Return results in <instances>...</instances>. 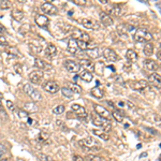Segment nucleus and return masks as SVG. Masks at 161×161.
<instances>
[{
    "label": "nucleus",
    "instance_id": "7c9ffc66",
    "mask_svg": "<svg viewBox=\"0 0 161 161\" xmlns=\"http://www.w3.org/2000/svg\"><path fill=\"white\" fill-rule=\"evenodd\" d=\"M80 78L83 80H85V82H87V83H89V82H92V72H88V71H84L80 73Z\"/></svg>",
    "mask_w": 161,
    "mask_h": 161
},
{
    "label": "nucleus",
    "instance_id": "864d4df0",
    "mask_svg": "<svg viewBox=\"0 0 161 161\" xmlns=\"http://www.w3.org/2000/svg\"><path fill=\"white\" fill-rule=\"evenodd\" d=\"M78 80V76L76 75V76H74V80Z\"/></svg>",
    "mask_w": 161,
    "mask_h": 161
},
{
    "label": "nucleus",
    "instance_id": "c9c22d12",
    "mask_svg": "<svg viewBox=\"0 0 161 161\" xmlns=\"http://www.w3.org/2000/svg\"><path fill=\"white\" fill-rule=\"evenodd\" d=\"M86 160L88 161H102V158H101L100 156H97V155H87L86 156Z\"/></svg>",
    "mask_w": 161,
    "mask_h": 161
},
{
    "label": "nucleus",
    "instance_id": "9b49d317",
    "mask_svg": "<svg viewBox=\"0 0 161 161\" xmlns=\"http://www.w3.org/2000/svg\"><path fill=\"white\" fill-rule=\"evenodd\" d=\"M42 78H43V71H40V70H36L29 74V80L33 84L40 83Z\"/></svg>",
    "mask_w": 161,
    "mask_h": 161
},
{
    "label": "nucleus",
    "instance_id": "a18cd8bd",
    "mask_svg": "<svg viewBox=\"0 0 161 161\" xmlns=\"http://www.w3.org/2000/svg\"><path fill=\"white\" fill-rule=\"evenodd\" d=\"M7 107H8V109H9L10 111H14V110H15V105H14V103L11 102L10 100L7 101Z\"/></svg>",
    "mask_w": 161,
    "mask_h": 161
},
{
    "label": "nucleus",
    "instance_id": "412c9836",
    "mask_svg": "<svg viewBox=\"0 0 161 161\" xmlns=\"http://www.w3.org/2000/svg\"><path fill=\"white\" fill-rule=\"evenodd\" d=\"M29 48H30L31 52L35 53V54H39V53H41V51H42L41 44L37 41H31L30 43H29Z\"/></svg>",
    "mask_w": 161,
    "mask_h": 161
},
{
    "label": "nucleus",
    "instance_id": "f3484780",
    "mask_svg": "<svg viewBox=\"0 0 161 161\" xmlns=\"http://www.w3.org/2000/svg\"><path fill=\"white\" fill-rule=\"evenodd\" d=\"M105 13H107V14L111 13L112 15H114V16H120L122 14V8L118 5H113L110 9L107 10Z\"/></svg>",
    "mask_w": 161,
    "mask_h": 161
},
{
    "label": "nucleus",
    "instance_id": "39448f33",
    "mask_svg": "<svg viewBox=\"0 0 161 161\" xmlns=\"http://www.w3.org/2000/svg\"><path fill=\"white\" fill-rule=\"evenodd\" d=\"M41 10L42 12H44L45 14H48V15H56L57 12H58L57 8L51 2H44L41 6Z\"/></svg>",
    "mask_w": 161,
    "mask_h": 161
},
{
    "label": "nucleus",
    "instance_id": "a19ab883",
    "mask_svg": "<svg viewBox=\"0 0 161 161\" xmlns=\"http://www.w3.org/2000/svg\"><path fill=\"white\" fill-rule=\"evenodd\" d=\"M73 2L77 6H87L88 5L87 0H73Z\"/></svg>",
    "mask_w": 161,
    "mask_h": 161
},
{
    "label": "nucleus",
    "instance_id": "79ce46f5",
    "mask_svg": "<svg viewBox=\"0 0 161 161\" xmlns=\"http://www.w3.org/2000/svg\"><path fill=\"white\" fill-rule=\"evenodd\" d=\"M18 116H20L21 118H28L29 117V113H27V112H25V111H22V110H20V112H18Z\"/></svg>",
    "mask_w": 161,
    "mask_h": 161
},
{
    "label": "nucleus",
    "instance_id": "2f4dec72",
    "mask_svg": "<svg viewBox=\"0 0 161 161\" xmlns=\"http://www.w3.org/2000/svg\"><path fill=\"white\" fill-rule=\"evenodd\" d=\"M24 109H25V112H27V113H31V112L37 111L38 107H36V104H33V103H25Z\"/></svg>",
    "mask_w": 161,
    "mask_h": 161
},
{
    "label": "nucleus",
    "instance_id": "ea45409f",
    "mask_svg": "<svg viewBox=\"0 0 161 161\" xmlns=\"http://www.w3.org/2000/svg\"><path fill=\"white\" fill-rule=\"evenodd\" d=\"M14 70H15V72L17 74H22L23 73V67L21 63H16L15 66H14Z\"/></svg>",
    "mask_w": 161,
    "mask_h": 161
},
{
    "label": "nucleus",
    "instance_id": "09e8293b",
    "mask_svg": "<svg viewBox=\"0 0 161 161\" xmlns=\"http://www.w3.org/2000/svg\"><path fill=\"white\" fill-rule=\"evenodd\" d=\"M6 31V28H5V26H3L1 23H0V33H2V32H5Z\"/></svg>",
    "mask_w": 161,
    "mask_h": 161
},
{
    "label": "nucleus",
    "instance_id": "49530a36",
    "mask_svg": "<svg viewBox=\"0 0 161 161\" xmlns=\"http://www.w3.org/2000/svg\"><path fill=\"white\" fill-rule=\"evenodd\" d=\"M6 152H7V148H6V146L2 145V144H0V158H1Z\"/></svg>",
    "mask_w": 161,
    "mask_h": 161
},
{
    "label": "nucleus",
    "instance_id": "4be33fe9",
    "mask_svg": "<svg viewBox=\"0 0 161 161\" xmlns=\"http://www.w3.org/2000/svg\"><path fill=\"white\" fill-rule=\"evenodd\" d=\"M107 122V120L104 119V118H102V117H100V116H98V115L92 116V124H94L95 126L102 127V126H104Z\"/></svg>",
    "mask_w": 161,
    "mask_h": 161
},
{
    "label": "nucleus",
    "instance_id": "aec40b11",
    "mask_svg": "<svg viewBox=\"0 0 161 161\" xmlns=\"http://www.w3.org/2000/svg\"><path fill=\"white\" fill-rule=\"evenodd\" d=\"M45 52H46L45 54L48 57H55L57 55V47L53 43H48L47 46H46Z\"/></svg>",
    "mask_w": 161,
    "mask_h": 161
},
{
    "label": "nucleus",
    "instance_id": "1a4fd4ad",
    "mask_svg": "<svg viewBox=\"0 0 161 161\" xmlns=\"http://www.w3.org/2000/svg\"><path fill=\"white\" fill-rule=\"evenodd\" d=\"M103 57H104L107 61H112V62H114V61H116L118 59L117 53L110 47L104 48V51H103Z\"/></svg>",
    "mask_w": 161,
    "mask_h": 161
},
{
    "label": "nucleus",
    "instance_id": "473e14b6",
    "mask_svg": "<svg viewBox=\"0 0 161 161\" xmlns=\"http://www.w3.org/2000/svg\"><path fill=\"white\" fill-rule=\"evenodd\" d=\"M76 43H77V47H80V50H83V51L88 50V47H89L88 42H85V41H83V40H76Z\"/></svg>",
    "mask_w": 161,
    "mask_h": 161
},
{
    "label": "nucleus",
    "instance_id": "393cba45",
    "mask_svg": "<svg viewBox=\"0 0 161 161\" xmlns=\"http://www.w3.org/2000/svg\"><path fill=\"white\" fill-rule=\"evenodd\" d=\"M126 57H127V59H128L129 61H131V62H134V61L137 60V54L133 50H128V51H127Z\"/></svg>",
    "mask_w": 161,
    "mask_h": 161
},
{
    "label": "nucleus",
    "instance_id": "6e6d98bb",
    "mask_svg": "<svg viewBox=\"0 0 161 161\" xmlns=\"http://www.w3.org/2000/svg\"><path fill=\"white\" fill-rule=\"evenodd\" d=\"M2 109V104H1V102H0V110Z\"/></svg>",
    "mask_w": 161,
    "mask_h": 161
},
{
    "label": "nucleus",
    "instance_id": "58836bf2",
    "mask_svg": "<svg viewBox=\"0 0 161 161\" xmlns=\"http://www.w3.org/2000/svg\"><path fill=\"white\" fill-rule=\"evenodd\" d=\"M117 30H118V32H119L120 36H126V33H127L126 25H118Z\"/></svg>",
    "mask_w": 161,
    "mask_h": 161
},
{
    "label": "nucleus",
    "instance_id": "3c124183",
    "mask_svg": "<svg viewBox=\"0 0 161 161\" xmlns=\"http://www.w3.org/2000/svg\"><path fill=\"white\" fill-rule=\"evenodd\" d=\"M157 57H158V59L160 60L161 59V56H160V51H158V53H157Z\"/></svg>",
    "mask_w": 161,
    "mask_h": 161
},
{
    "label": "nucleus",
    "instance_id": "a878e982",
    "mask_svg": "<svg viewBox=\"0 0 161 161\" xmlns=\"http://www.w3.org/2000/svg\"><path fill=\"white\" fill-rule=\"evenodd\" d=\"M87 55L90 57V58H98L100 56V53H99V48L98 47H94V48H88L87 51Z\"/></svg>",
    "mask_w": 161,
    "mask_h": 161
},
{
    "label": "nucleus",
    "instance_id": "6e6552de",
    "mask_svg": "<svg viewBox=\"0 0 161 161\" xmlns=\"http://www.w3.org/2000/svg\"><path fill=\"white\" fill-rule=\"evenodd\" d=\"M130 87L134 90H137V92H144L149 86H148V83L146 80H137V82L130 83Z\"/></svg>",
    "mask_w": 161,
    "mask_h": 161
},
{
    "label": "nucleus",
    "instance_id": "f704fd0d",
    "mask_svg": "<svg viewBox=\"0 0 161 161\" xmlns=\"http://www.w3.org/2000/svg\"><path fill=\"white\" fill-rule=\"evenodd\" d=\"M69 88L71 89V92H76V94H80V92H82V88L80 87V86L77 85V84H74V83H71L69 84Z\"/></svg>",
    "mask_w": 161,
    "mask_h": 161
},
{
    "label": "nucleus",
    "instance_id": "4d7b16f0",
    "mask_svg": "<svg viewBox=\"0 0 161 161\" xmlns=\"http://www.w3.org/2000/svg\"><path fill=\"white\" fill-rule=\"evenodd\" d=\"M2 97H3V96H2V94H1V92H0V99L2 98Z\"/></svg>",
    "mask_w": 161,
    "mask_h": 161
},
{
    "label": "nucleus",
    "instance_id": "f03ea898",
    "mask_svg": "<svg viewBox=\"0 0 161 161\" xmlns=\"http://www.w3.org/2000/svg\"><path fill=\"white\" fill-rule=\"evenodd\" d=\"M152 39V35L144 27L137 29V31L134 33V40L137 42H140V43H143V42H147L148 43V41H150Z\"/></svg>",
    "mask_w": 161,
    "mask_h": 161
},
{
    "label": "nucleus",
    "instance_id": "bb28decb",
    "mask_svg": "<svg viewBox=\"0 0 161 161\" xmlns=\"http://www.w3.org/2000/svg\"><path fill=\"white\" fill-rule=\"evenodd\" d=\"M112 115H113L114 119H115L116 122H122V120H124V114H122V112L118 111V110H114Z\"/></svg>",
    "mask_w": 161,
    "mask_h": 161
},
{
    "label": "nucleus",
    "instance_id": "7ed1b4c3",
    "mask_svg": "<svg viewBox=\"0 0 161 161\" xmlns=\"http://www.w3.org/2000/svg\"><path fill=\"white\" fill-rule=\"evenodd\" d=\"M80 23L83 25L84 27H86V28H88V29H92V30H98V29L100 28V24H99L96 20L90 18V17L82 18V20L80 21Z\"/></svg>",
    "mask_w": 161,
    "mask_h": 161
},
{
    "label": "nucleus",
    "instance_id": "37998d69",
    "mask_svg": "<svg viewBox=\"0 0 161 161\" xmlns=\"http://www.w3.org/2000/svg\"><path fill=\"white\" fill-rule=\"evenodd\" d=\"M39 159L42 161H53L52 158L50 156H46V155H39Z\"/></svg>",
    "mask_w": 161,
    "mask_h": 161
},
{
    "label": "nucleus",
    "instance_id": "4c0bfd02",
    "mask_svg": "<svg viewBox=\"0 0 161 161\" xmlns=\"http://www.w3.org/2000/svg\"><path fill=\"white\" fill-rule=\"evenodd\" d=\"M10 8H11V2H10V1H8V0L0 1V9L7 10V9H10Z\"/></svg>",
    "mask_w": 161,
    "mask_h": 161
},
{
    "label": "nucleus",
    "instance_id": "8fccbe9b",
    "mask_svg": "<svg viewBox=\"0 0 161 161\" xmlns=\"http://www.w3.org/2000/svg\"><path fill=\"white\" fill-rule=\"evenodd\" d=\"M99 1H100V3H102V5H107V3H109L107 0H99Z\"/></svg>",
    "mask_w": 161,
    "mask_h": 161
},
{
    "label": "nucleus",
    "instance_id": "e433bc0d",
    "mask_svg": "<svg viewBox=\"0 0 161 161\" xmlns=\"http://www.w3.org/2000/svg\"><path fill=\"white\" fill-rule=\"evenodd\" d=\"M63 112H65V105H58V107L53 109V113L56 114V115H60Z\"/></svg>",
    "mask_w": 161,
    "mask_h": 161
},
{
    "label": "nucleus",
    "instance_id": "9d476101",
    "mask_svg": "<svg viewBox=\"0 0 161 161\" xmlns=\"http://www.w3.org/2000/svg\"><path fill=\"white\" fill-rule=\"evenodd\" d=\"M35 21L36 24L39 27H41V28H46L48 26V24H50V20L45 15H43V14H37Z\"/></svg>",
    "mask_w": 161,
    "mask_h": 161
},
{
    "label": "nucleus",
    "instance_id": "dca6fc26",
    "mask_svg": "<svg viewBox=\"0 0 161 161\" xmlns=\"http://www.w3.org/2000/svg\"><path fill=\"white\" fill-rule=\"evenodd\" d=\"M78 65H80V68H84V69H86L88 72L94 71V70H95L94 62H92V61H90V60H88V59H80Z\"/></svg>",
    "mask_w": 161,
    "mask_h": 161
},
{
    "label": "nucleus",
    "instance_id": "0eeeda50",
    "mask_svg": "<svg viewBox=\"0 0 161 161\" xmlns=\"http://www.w3.org/2000/svg\"><path fill=\"white\" fill-rule=\"evenodd\" d=\"M94 109H95V111H96L97 115L100 116V117L104 118V119H109V118L111 117V113H110V112L107 111V110L105 109L104 107H102V105L95 104Z\"/></svg>",
    "mask_w": 161,
    "mask_h": 161
},
{
    "label": "nucleus",
    "instance_id": "72a5a7b5",
    "mask_svg": "<svg viewBox=\"0 0 161 161\" xmlns=\"http://www.w3.org/2000/svg\"><path fill=\"white\" fill-rule=\"evenodd\" d=\"M61 92H62V95L65 97H67V98H73V92H71V89H70L69 87H62L61 88Z\"/></svg>",
    "mask_w": 161,
    "mask_h": 161
},
{
    "label": "nucleus",
    "instance_id": "2eb2a0df",
    "mask_svg": "<svg viewBox=\"0 0 161 161\" xmlns=\"http://www.w3.org/2000/svg\"><path fill=\"white\" fill-rule=\"evenodd\" d=\"M100 21L104 26H111L114 23V20L112 18V16L110 14L105 13V12H101L100 13Z\"/></svg>",
    "mask_w": 161,
    "mask_h": 161
},
{
    "label": "nucleus",
    "instance_id": "c85d7f7f",
    "mask_svg": "<svg viewBox=\"0 0 161 161\" xmlns=\"http://www.w3.org/2000/svg\"><path fill=\"white\" fill-rule=\"evenodd\" d=\"M92 133L96 134L97 137H99L100 139L105 140V141H107V140L110 139L109 134H107V133L105 132V131H103V130H92Z\"/></svg>",
    "mask_w": 161,
    "mask_h": 161
},
{
    "label": "nucleus",
    "instance_id": "f8f14e48",
    "mask_svg": "<svg viewBox=\"0 0 161 161\" xmlns=\"http://www.w3.org/2000/svg\"><path fill=\"white\" fill-rule=\"evenodd\" d=\"M35 66L38 68V69L41 71V70H45V71H51V70L53 69V67L50 65V63H47L46 61L42 60V59L40 58H36L35 59Z\"/></svg>",
    "mask_w": 161,
    "mask_h": 161
},
{
    "label": "nucleus",
    "instance_id": "20e7f679",
    "mask_svg": "<svg viewBox=\"0 0 161 161\" xmlns=\"http://www.w3.org/2000/svg\"><path fill=\"white\" fill-rule=\"evenodd\" d=\"M43 89L47 92H51V94H56L59 89H60V86L57 82L55 80H46L45 83L42 85Z\"/></svg>",
    "mask_w": 161,
    "mask_h": 161
},
{
    "label": "nucleus",
    "instance_id": "5fc2aeb1",
    "mask_svg": "<svg viewBox=\"0 0 161 161\" xmlns=\"http://www.w3.org/2000/svg\"><path fill=\"white\" fill-rule=\"evenodd\" d=\"M0 161H9V160H8V159H1Z\"/></svg>",
    "mask_w": 161,
    "mask_h": 161
},
{
    "label": "nucleus",
    "instance_id": "ddd939ff",
    "mask_svg": "<svg viewBox=\"0 0 161 161\" xmlns=\"http://www.w3.org/2000/svg\"><path fill=\"white\" fill-rule=\"evenodd\" d=\"M144 68L149 71H157L159 69V65L157 61L152 60V59H145L144 60Z\"/></svg>",
    "mask_w": 161,
    "mask_h": 161
},
{
    "label": "nucleus",
    "instance_id": "c03bdc74",
    "mask_svg": "<svg viewBox=\"0 0 161 161\" xmlns=\"http://www.w3.org/2000/svg\"><path fill=\"white\" fill-rule=\"evenodd\" d=\"M0 46H8V41L3 36H0Z\"/></svg>",
    "mask_w": 161,
    "mask_h": 161
},
{
    "label": "nucleus",
    "instance_id": "cd10ccee",
    "mask_svg": "<svg viewBox=\"0 0 161 161\" xmlns=\"http://www.w3.org/2000/svg\"><path fill=\"white\" fill-rule=\"evenodd\" d=\"M143 52L146 56H152V55L154 54V46H152V44L146 43L143 48Z\"/></svg>",
    "mask_w": 161,
    "mask_h": 161
},
{
    "label": "nucleus",
    "instance_id": "c756f323",
    "mask_svg": "<svg viewBox=\"0 0 161 161\" xmlns=\"http://www.w3.org/2000/svg\"><path fill=\"white\" fill-rule=\"evenodd\" d=\"M84 32H82V31L80 30V29H75V28H72L71 30V36L72 38L71 39H74V40H80L82 39V36H83Z\"/></svg>",
    "mask_w": 161,
    "mask_h": 161
},
{
    "label": "nucleus",
    "instance_id": "a211bd4d",
    "mask_svg": "<svg viewBox=\"0 0 161 161\" xmlns=\"http://www.w3.org/2000/svg\"><path fill=\"white\" fill-rule=\"evenodd\" d=\"M77 43H76V40L74 39H70L68 42V46H67V51L70 54H76L77 53Z\"/></svg>",
    "mask_w": 161,
    "mask_h": 161
},
{
    "label": "nucleus",
    "instance_id": "b1692460",
    "mask_svg": "<svg viewBox=\"0 0 161 161\" xmlns=\"http://www.w3.org/2000/svg\"><path fill=\"white\" fill-rule=\"evenodd\" d=\"M90 95H92V97H95V98H97V99H101V98H103V96H104L103 92L99 87L92 88V89L90 90Z\"/></svg>",
    "mask_w": 161,
    "mask_h": 161
},
{
    "label": "nucleus",
    "instance_id": "603ef678",
    "mask_svg": "<svg viewBox=\"0 0 161 161\" xmlns=\"http://www.w3.org/2000/svg\"><path fill=\"white\" fill-rule=\"evenodd\" d=\"M118 105H119V107H125V102H122V101H120V102L118 103Z\"/></svg>",
    "mask_w": 161,
    "mask_h": 161
},
{
    "label": "nucleus",
    "instance_id": "4468645a",
    "mask_svg": "<svg viewBox=\"0 0 161 161\" xmlns=\"http://www.w3.org/2000/svg\"><path fill=\"white\" fill-rule=\"evenodd\" d=\"M71 109H72V111L74 112V113H76L80 117H86V110L84 109L82 105H80V104H77V103H73V104L71 105Z\"/></svg>",
    "mask_w": 161,
    "mask_h": 161
},
{
    "label": "nucleus",
    "instance_id": "6ab92c4d",
    "mask_svg": "<svg viewBox=\"0 0 161 161\" xmlns=\"http://www.w3.org/2000/svg\"><path fill=\"white\" fill-rule=\"evenodd\" d=\"M148 80H149L150 83L154 84L155 86L157 87H160V82H161V76L159 73H152L149 75L148 77Z\"/></svg>",
    "mask_w": 161,
    "mask_h": 161
},
{
    "label": "nucleus",
    "instance_id": "f257e3e1",
    "mask_svg": "<svg viewBox=\"0 0 161 161\" xmlns=\"http://www.w3.org/2000/svg\"><path fill=\"white\" fill-rule=\"evenodd\" d=\"M23 90L35 101H41L42 99H43V96H42L41 92H40L37 88L33 87L31 84H25L24 87H23Z\"/></svg>",
    "mask_w": 161,
    "mask_h": 161
},
{
    "label": "nucleus",
    "instance_id": "de8ad7c7",
    "mask_svg": "<svg viewBox=\"0 0 161 161\" xmlns=\"http://www.w3.org/2000/svg\"><path fill=\"white\" fill-rule=\"evenodd\" d=\"M73 161H84V159L77 155H73Z\"/></svg>",
    "mask_w": 161,
    "mask_h": 161
},
{
    "label": "nucleus",
    "instance_id": "5701e85b",
    "mask_svg": "<svg viewBox=\"0 0 161 161\" xmlns=\"http://www.w3.org/2000/svg\"><path fill=\"white\" fill-rule=\"evenodd\" d=\"M11 15L16 22H21V21H23V18H24V12L21 11V10H18V9H16V10H13V11L11 12Z\"/></svg>",
    "mask_w": 161,
    "mask_h": 161
},
{
    "label": "nucleus",
    "instance_id": "423d86ee",
    "mask_svg": "<svg viewBox=\"0 0 161 161\" xmlns=\"http://www.w3.org/2000/svg\"><path fill=\"white\" fill-rule=\"evenodd\" d=\"M63 66H65V68L68 70V71H69V72H73V73H76V72H78V71H80V65H78L76 61L70 60V59L66 60L65 62H63Z\"/></svg>",
    "mask_w": 161,
    "mask_h": 161
}]
</instances>
